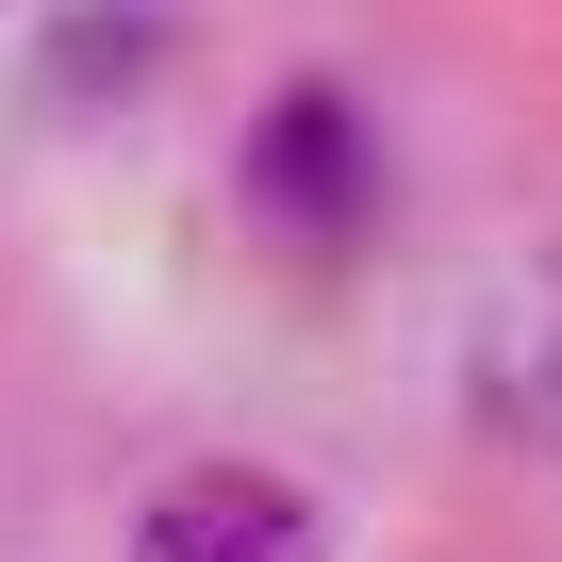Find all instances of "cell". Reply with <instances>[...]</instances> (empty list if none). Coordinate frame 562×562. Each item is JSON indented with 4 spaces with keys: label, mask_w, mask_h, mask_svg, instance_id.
Wrapping results in <instances>:
<instances>
[{
    "label": "cell",
    "mask_w": 562,
    "mask_h": 562,
    "mask_svg": "<svg viewBox=\"0 0 562 562\" xmlns=\"http://www.w3.org/2000/svg\"><path fill=\"white\" fill-rule=\"evenodd\" d=\"M248 215L281 248H364L381 232V133H364L348 83H281L248 116Z\"/></svg>",
    "instance_id": "obj_1"
},
{
    "label": "cell",
    "mask_w": 562,
    "mask_h": 562,
    "mask_svg": "<svg viewBox=\"0 0 562 562\" xmlns=\"http://www.w3.org/2000/svg\"><path fill=\"white\" fill-rule=\"evenodd\" d=\"M133 562H331V513L265 463H199L133 513Z\"/></svg>",
    "instance_id": "obj_2"
},
{
    "label": "cell",
    "mask_w": 562,
    "mask_h": 562,
    "mask_svg": "<svg viewBox=\"0 0 562 562\" xmlns=\"http://www.w3.org/2000/svg\"><path fill=\"white\" fill-rule=\"evenodd\" d=\"M463 414L529 463H562V248L513 265L496 299H480V348H463Z\"/></svg>",
    "instance_id": "obj_3"
},
{
    "label": "cell",
    "mask_w": 562,
    "mask_h": 562,
    "mask_svg": "<svg viewBox=\"0 0 562 562\" xmlns=\"http://www.w3.org/2000/svg\"><path fill=\"white\" fill-rule=\"evenodd\" d=\"M149 67V0H83L67 18V83H133Z\"/></svg>",
    "instance_id": "obj_4"
}]
</instances>
